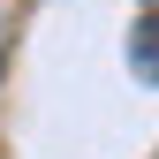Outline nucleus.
<instances>
[{
    "mask_svg": "<svg viewBox=\"0 0 159 159\" xmlns=\"http://www.w3.org/2000/svg\"><path fill=\"white\" fill-rule=\"evenodd\" d=\"M152 38H159V30H152V15H144V23L129 30V68H136V84H152V76H159V46H152Z\"/></svg>",
    "mask_w": 159,
    "mask_h": 159,
    "instance_id": "1",
    "label": "nucleus"
}]
</instances>
